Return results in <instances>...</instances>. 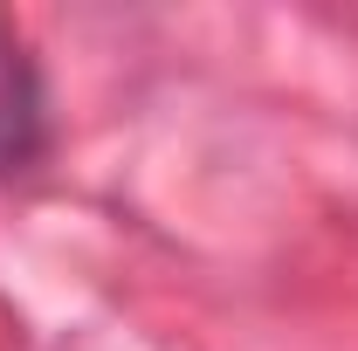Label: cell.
Returning <instances> with one entry per match:
<instances>
[{
    "instance_id": "6da1fadb",
    "label": "cell",
    "mask_w": 358,
    "mask_h": 351,
    "mask_svg": "<svg viewBox=\"0 0 358 351\" xmlns=\"http://www.w3.org/2000/svg\"><path fill=\"white\" fill-rule=\"evenodd\" d=\"M55 145V103L35 48L0 21V179H28Z\"/></svg>"
}]
</instances>
